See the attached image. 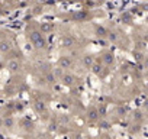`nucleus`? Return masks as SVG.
<instances>
[{"label": "nucleus", "mask_w": 148, "mask_h": 139, "mask_svg": "<svg viewBox=\"0 0 148 139\" xmlns=\"http://www.w3.org/2000/svg\"><path fill=\"white\" fill-rule=\"evenodd\" d=\"M61 64H62V65H68V57H62Z\"/></svg>", "instance_id": "3"}, {"label": "nucleus", "mask_w": 148, "mask_h": 139, "mask_svg": "<svg viewBox=\"0 0 148 139\" xmlns=\"http://www.w3.org/2000/svg\"><path fill=\"white\" fill-rule=\"evenodd\" d=\"M9 67H10V70H12V71H15V70H16V67H18V64L13 61V62H10V64H9Z\"/></svg>", "instance_id": "2"}, {"label": "nucleus", "mask_w": 148, "mask_h": 139, "mask_svg": "<svg viewBox=\"0 0 148 139\" xmlns=\"http://www.w3.org/2000/svg\"><path fill=\"white\" fill-rule=\"evenodd\" d=\"M31 39H32V42H34L35 45H42V42H44L42 33H39V32H32Z\"/></svg>", "instance_id": "1"}]
</instances>
